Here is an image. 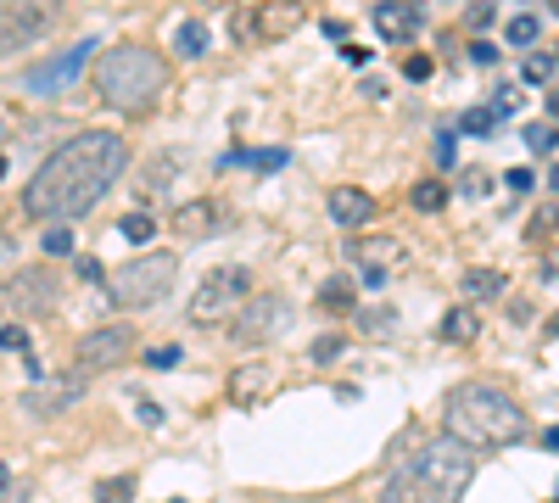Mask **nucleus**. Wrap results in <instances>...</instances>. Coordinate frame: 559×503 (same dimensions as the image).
<instances>
[{
  "label": "nucleus",
  "mask_w": 559,
  "mask_h": 503,
  "mask_svg": "<svg viewBox=\"0 0 559 503\" xmlns=\"http://www.w3.org/2000/svg\"><path fill=\"white\" fill-rule=\"evenodd\" d=\"M274 386V375H269V363H241V370L236 375H229V403H258L263 392Z\"/></svg>",
  "instance_id": "f3484780"
},
{
  "label": "nucleus",
  "mask_w": 559,
  "mask_h": 503,
  "mask_svg": "<svg viewBox=\"0 0 559 503\" xmlns=\"http://www.w3.org/2000/svg\"><path fill=\"white\" fill-rule=\"evenodd\" d=\"M134 498V476H112L96 487V503H129Z\"/></svg>",
  "instance_id": "bb28decb"
},
{
  "label": "nucleus",
  "mask_w": 559,
  "mask_h": 503,
  "mask_svg": "<svg viewBox=\"0 0 559 503\" xmlns=\"http://www.w3.org/2000/svg\"><path fill=\"white\" fill-rule=\"evenodd\" d=\"M90 57H96V45H90V39H79L68 57H57V62L34 68V73L23 79V89H34V96H57V89H68V84L79 79V68H90Z\"/></svg>",
  "instance_id": "ddd939ff"
},
{
  "label": "nucleus",
  "mask_w": 559,
  "mask_h": 503,
  "mask_svg": "<svg viewBox=\"0 0 559 503\" xmlns=\"http://www.w3.org/2000/svg\"><path fill=\"white\" fill-rule=\"evenodd\" d=\"M0 352H28V336H23V325H0Z\"/></svg>",
  "instance_id": "f704fd0d"
},
{
  "label": "nucleus",
  "mask_w": 559,
  "mask_h": 503,
  "mask_svg": "<svg viewBox=\"0 0 559 503\" xmlns=\"http://www.w3.org/2000/svg\"><path fill=\"white\" fill-rule=\"evenodd\" d=\"M51 7L57 0H12L7 17H0V51H17V45L39 39L51 28Z\"/></svg>",
  "instance_id": "f8f14e48"
},
{
  "label": "nucleus",
  "mask_w": 559,
  "mask_h": 503,
  "mask_svg": "<svg viewBox=\"0 0 559 503\" xmlns=\"http://www.w3.org/2000/svg\"><path fill=\"white\" fill-rule=\"evenodd\" d=\"M347 252H353V263H358V268H386L392 258H403V247H397V241H386V236H376V241H353Z\"/></svg>",
  "instance_id": "6ab92c4d"
},
{
  "label": "nucleus",
  "mask_w": 559,
  "mask_h": 503,
  "mask_svg": "<svg viewBox=\"0 0 559 503\" xmlns=\"http://www.w3.org/2000/svg\"><path fill=\"white\" fill-rule=\"evenodd\" d=\"M292 157L286 152H229V157H218V168H258V173H274V168H286Z\"/></svg>",
  "instance_id": "412c9836"
},
{
  "label": "nucleus",
  "mask_w": 559,
  "mask_h": 503,
  "mask_svg": "<svg viewBox=\"0 0 559 503\" xmlns=\"http://www.w3.org/2000/svg\"><path fill=\"white\" fill-rule=\"evenodd\" d=\"M476 476V447L459 436H431L403 470L386 476L381 503H453Z\"/></svg>",
  "instance_id": "7ed1b4c3"
},
{
  "label": "nucleus",
  "mask_w": 559,
  "mask_h": 503,
  "mask_svg": "<svg viewBox=\"0 0 559 503\" xmlns=\"http://www.w3.org/2000/svg\"><path fill=\"white\" fill-rule=\"evenodd\" d=\"M503 274L498 268H471V274H464V297H471V302H487V297H503Z\"/></svg>",
  "instance_id": "4be33fe9"
},
{
  "label": "nucleus",
  "mask_w": 559,
  "mask_h": 503,
  "mask_svg": "<svg viewBox=\"0 0 559 503\" xmlns=\"http://www.w3.org/2000/svg\"><path fill=\"white\" fill-rule=\"evenodd\" d=\"M554 503H559V498H554Z\"/></svg>",
  "instance_id": "8fccbe9b"
},
{
  "label": "nucleus",
  "mask_w": 559,
  "mask_h": 503,
  "mask_svg": "<svg viewBox=\"0 0 559 503\" xmlns=\"http://www.w3.org/2000/svg\"><path fill=\"white\" fill-rule=\"evenodd\" d=\"M0 179H7V157H0Z\"/></svg>",
  "instance_id": "a18cd8bd"
},
{
  "label": "nucleus",
  "mask_w": 559,
  "mask_h": 503,
  "mask_svg": "<svg viewBox=\"0 0 559 503\" xmlns=\"http://www.w3.org/2000/svg\"><path fill=\"white\" fill-rule=\"evenodd\" d=\"M376 28H381V39L408 45L419 34V7H414V0H381V7H376Z\"/></svg>",
  "instance_id": "2eb2a0df"
},
{
  "label": "nucleus",
  "mask_w": 559,
  "mask_h": 503,
  "mask_svg": "<svg viewBox=\"0 0 559 503\" xmlns=\"http://www.w3.org/2000/svg\"><path fill=\"white\" fill-rule=\"evenodd\" d=\"M90 84H96V96L112 112L140 118V112H152L163 101V89H168V57L152 51V45H140V39H118V45H107V51L96 57Z\"/></svg>",
  "instance_id": "20e7f679"
},
{
  "label": "nucleus",
  "mask_w": 559,
  "mask_h": 503,
  "mask_svg": "<svg viewBox=\"0 0 559 503\" xmlns=\"http://www.w3.org/2000/svg\"><path fill=\"white\" fill-rule=\"evenodd\" d=\"M442 431L459 436V442H471L476 453H492V447H515L532 436V420H526V408L509 397L503 386L492 381H464L448 392L442 403Z\"/></svg>",
  "instance_id": "f03ea898"
},
{
  "label": "nucleus",
  "mask_w": 559,
  "mask_h": 503,
  "mask_svg": "<svg viewBox=\"0 0 559 503\" xmlns=\"http://www.w3.org/2000/svg\"><path fill=\"white\" fill-rule=\"evenodd\" d=\"M342 57H347L353 68H369V51H364V45H342Z\"/></svg>",
  "instance_id": "a19ab883"
},
{
  "label": "nucleus",
  "mask_w": 559,
  "mask_h": 503,
  "mask_svg": "<svg viewBox=\"0 0 559 503\" xmlns=\"http://www.w3.org/2000/svg\"><path fill=\"white\" fill-rule=\"evenodd\" d=\"M481 336V313L464 302V308H448V319H442V342H453V347H471Z\"/></svg>",
  "instance_id": "a211bd4d"
},
{
  "label": "nucleus",
  "mask_w": 559,
  "mask_h": 503,
  "mask_svg": "<svg viewBox=\"0 0 559 503\" xmlns=\"http://www.w3.org/2000/svg\"><path fill=\"white\" fill-rule=\"evenodd\" d=\"M408 207L414 213H442L448 207V185H442V179H414V185H408Z\"/></svg>",
  "instance_id": "aec40b11"
},
{
  "label": "nucleus",
  "mask_w": 559,
  "mask_h": 503,
  "mask_svg": "<svg viewBox=\"0 0 559 503\" xmlns=\"http://www.w3.org/2000/svg\"><path fill=\"white\" fill-rule=\"evenodd\" d=\"M503 185L515 191V196H526V191H532V168H509V179H503Z\"/></svg>",
  "instance_id": "4c0bfd02"
},
{
  "label": "nucleus",
  "mask_w": 559,
  "mask_h": 503,
  "mask_svg": "<svg viewBox=\"0 0 559 503\" xmlns=\"http://www.w3.org/2000/svg\"><path fill=\"white\" fill-rule=\"evenodd\" d=\"M129 168V141L112 129H84L73 141H62L45 157L28 185H23V213L39 224H73L96 207Z\"/></svg>",
  "instance_id": "f257e3e1"
},
{
  "label": "nucleus",
  "mask_w": 559,
  "mask_h": 503,
  "mask_svg": "<svg viewBox=\"0 0 559 503\" xmlns=\"http://www.w3.org/2000/svg\"><path fill=\"white\" fill-rule=\"evenodd\" d=\"M554 17H559V0H554Z\"/></svg>",
  "instance_id": "de8ad7c7"
},
{
  "label": "nucleus",
  "mask_w": 559,
  "mask_h": 503,
  "mask_svg": "<svg viewBox=\"0 0 559 503\" xmlns=\"http://www.w3.org/2000/svg\"><path fill=\"white\" fill-rule=\"evenodd\" d=\"M331 218L342 224V230H364V224L376 218V196L358 191V185H336L331 191Z\"/></svg>",
  "instance_id": "dca6fc26"
},
{
  "label": "nucleus",
  "mask_w": 559,
  "mask_h": 503,
  "mask_svg": "<svg viewBox=\"0 0 559 503\" xmlns=\"http://www.w3.org/2000/svg\"><path fill=\"white\" fill-rule=\"evenodd\" d=\"M526 146H532V152H554V146H559V123H532V129H526Z\"/></svg>",
  "instance_id": "c756f323"
},
{
  "label": "nucleus",
  "mask_w": 559,
  "mask_h": 503,
  "mask_svg": "<svg viewBox=\"0 0 559 503\" xmlns=\"http://www.w3.org/2000/svg\"><path fill=\"white\" fill-rule=\"evenodd\" d=\"M134 347H140L134 325H96V331H84V336H79L73 363H79L84 375H107V370H118V363L134 358Z\"/></svg>",
  "instance_id": "6e6552de"
},
{
  "label": "nucleus",
  "mask_w": 559,
  "mask_h": 503,
  "mask_svg": "<svg viewBox=\"0 0 559 503\" xmlns=\"http://www.w3.org/2000/svg\"><path fill=\"white\" fill-rule=\"evenodd\" d=\"M202 7H236V0H202Z\"/></svg>",
  "instance_id": "c03bdc74"
},
{
  "label": "nucleus",
  "mask_w": 559,
  "mask_h": 503,
  "mask_svg": "<svg viewBox=\"0 0 559 503\" xmlns=\"http://www.w3.org/2000/svg\"><path fill=\"white\" fill-rule=\"evenodd\" d=\"M229 224H236V213H229V202H213V196H197V202H185L174 213L179 241H213V236L229 230Z\"/></svg>",
  "instance_id": "9b49d317"
},
{
  "label": "nucleus",
  "mask_w": 559,
  "mask_h": 503,
  "mask_svg": "<svg viewBox=\"0 0 559 503\" xmlns=\"http://www.w3.org/2000/svg\"><path fill=\"white\" fill-rule=\"evenodd\" d=\"M57 297H62V274L45 268V263H28V268H17V274H7V280H0V313H12V319L51 313Z\"/></svg>",
  "instance_id": "0eeeda50"
},
{
  "label": "nucleus",
  "mask_w": 559,
  "mask_h": 503,
  "mask_svg": "<svg viewBox=\"0 0 559 503\" xmlns=\"http://www.w3.org/2000/svg\"><path fill=\"white\" fill-rule=\"evenodd\" d=\"M543 447H548V453H559V426H548V431H543Z\"/></svg>",
  "instance_id": "79ce46f5"
},
{
  "label": "nucleus",
  "mask_w": 559,
  "mask_h": 503,
  "mask_svg": "<svg viewBox=\"0 0 559 503\" xmlns=\"http://www.w3.org/2000/svg\"><path fill=\"white\" fill-rule=\"evenodd\" d=\"M548 118L559 123V89H554V96H548Z\"/></svg>",
  "instance_id": "37998d69"
},
{
  "label": "nucleus",
  "mask_w": 559,
  "mask_h": 503,
  "mask_svg": "<svg viewBox=\"0 0 559 503\" xmlns=\"http://www.w3.org/2000/svg\"><path fill=\"white\" fill-rule=\"evenodd\" d=\"M28 498V481H12V470L0 465V503H23Z\"/></svg>",
  "instance_id": "72a5a7b5"
},
{
  "label": "nucleus",
  "mask_w": 559,
  "mask_h": 503,
  "mask_svg": "<svg viewBox=\"0 0 559 503\" xmlns=\"http://www.w3.org/2000/svg\"><path fill=\"white\" fill-rule=\"evenodd\" d=\"M302 23H308L302 0H263V7L252 12V23H247V34H252V39H286V34H297Z\"/></svg>",
  "instance_id": "4468645a"
},
{
  "label": "nucleus",
  "mask_w": 559,
  "mask_h": 503,
  "mask_svg": "<svg viewBox=\"0 0 559 503\" xmlns=\"http://www.w3.org/2000/svg\"><path fill=\"white\" fill-rule=\"evenodd\" d=\"M347 352V336H319L313 342V363H336Z\"/></svg>",
  "instance_id": "473e14b6"
},
{
  "label": "nucleus",
  "mask_w": 559,
  "mask_h": 503,
  "mask_svg": "<svg viewBox=\"0 0 559 503\" xmlns=\"http://www.w3.org/2000/svg\"><path fill=\"white\" fill-rule=\"evenodd\" d=\"M146 363H152V370H174V363H179V347H152Z\"/></svg>",
  "instance_id": "e433bc0d"
},
{
  "label": "nucleus",
  "mask_w": 559,
  "mask_h": 503,
  "mask_svg": "<svg viewBox=\"0 0 559 503\" xmlns=\"http://www.w3.org/2000/svg\"><path fill=\"white\" fill-rule=\"evenodd\" d=\"M168 503H179V498H168Z\"/></svg>",
  "instance_id": "09e8293b"
},
{
  "label": "nucleus",
  "mask_w": 559,
  "mask_h": 503,
  "mask_svg": "<svg viewBox=\"0 0 559 503\" xmlns=\"http://www.w3.org/2000/svg\"><path fill=\"white\" fill-rule=\"evenodd\" d=\"M503 39H509V45H521V51H532V45H537V17H532V12H521V17H509Z\"/></svg>",
  "instance_id": "a878e982"
},
{
  "label": "nucleus",
  "mask_w": 559,
  "mask_h": 503,
  "mask_svg": "<svg viewBox=\"0 0 559 503\" xmlns=\"http://www.w3.org/2000/svg\"><path fill=\"white\" fill-rule=\"evenodd\" d=\"M84 386H90V375L79 370V363H73L68 375H51V381H34V386L23 392V415H34V420H57L62 408H73V403L84 397Z\"/></svg>",
  "instance_id": "9d476101"
},
{
  "label": "nucleus",
  "mask_w": 559,
  "mask_h": 503,
  "mask_svg": "<svg viewBox=\"0 0 559 503\" xmlns=\"http://www.w3.org/2000/svg\"><path fill=\"white\" fill-rule=\"evenodd\" d=\"M459 129H464V134H492L498 118H492V107H471V112L459 118Z\"/></svg>",
  "instance_id": "cd10ccee"
},
{
  "label": "nucleus",
  "mask_w": 559,
  "mask_h": 503,
  "mask_svg": "<svg viewBox=\"0 0 559 503\" xmlns=\"http://www.w3.org/2000/svg\"><path fill=\"white\" fill-rule=\"evenodd\" d=\"M118 230H123V241H134V247H146V241L157 236V218H152V213H129V218L118 224Z\"/></svg>",
  "instance_id": "393cba45"
},
{
  "label": "nucleus",
  "mask_w": 559,
  "mask_h": 503,
  "mask_svg": "<svg viewBox=\"0 0 559 503\" xmlns=\"http://www.w3.org/2000/svg\"><path fill=\"white\" fill-rule=\"evenodd\" d=\"M247 297H252V268L229 263V268H213L197 286V297L185 302V313H191V325L213 331V325H224V319H236L247 308Z\"/></svg>",
  "instance_id": "423d86ee"
},
{
  "label": "nucleus",
  "mask_w": 559,
  "mask_h": 503,
  "mask_svg": "<svg viewBox=\"0 0 559 503\" xmlns=\"http://www.w3.org/2000/svg\"><path fill=\"white\" fill-rule=\"evenodd\" d=\"M392 325V313L386 308H376V313H364V331H386Z\"/></svg>",
  "instance_id": "ea45409f"
},
{
  "label": "nucleus",
  "mask_w": 559,
  "mask_h": 503,
  "mask_svg": "<svg viewBox=\"0 0 559 503\" xmlns=\"http://www.w3.org/2000/svg\"><path fill=\"white\" fill-rule=\"evenodd\" d=\"M521 79H526V84H548V79H554V57L532 51V57H526V68H521Z\"/></svg>",
  "instance_id": "7c9ffc66"
},
{
  "label": "nucleus",
  "mask_w": 559,
  "mask_h": 503,
  "mask_svg": "<svg viewBox=\"0 0 559 503\" xmlns=\"http://www.w3.org/2000/svg\"><path fill=\"white\" fill-rule=\"evenodd\" d=\"M554 191H559V168H554Z\"/></svg>",
  "instance_id": "49530a36"
},
{
  "label": "nucleus",
  "mask_w": 559,
  "mask_h": 503,
  "mask_svg": "<svg viewBox=\"0 0 559 503\" xmlns=\"http://www.w3.org/2000/svg\"><path fill=\"white\" fill-rule=\"evenodd\" d=\"M431 73H437V62H431V57H419V51H414V57H403V79H408V84H426Z\"/></svg>",
  "instance_id": "2f4dec72"
},
{
  "label": "nucleus",
  "mask_w": 559,
  "mask_h": 503,
  "mask_svg": "<svg viewBox=\"0 0 559 503\" xmlns=\"http://www.w3.org/2000/svg\"><path fill=\"white\" fill-rule=\"evenodd\" d=\"M471 62H476V68H492V62H498V45H492V39H471Z\"/></svg>",
  "instance_id": "c9c22d12"
},
{
  "label": "nucleus",
  "mask_w": 559,
  "mask_h": 503,
  "mask_svg": "<svg viewBox=\"0 0 559 503\" xmlns=\"http://www.w3.org/2000/svg\"><path fill=\"white\" fill-rule=\"evenodd\" d=\"M179 280V252H134L123 268H112L107 280V302L112 308H157Z\"/></svg>",
  "instance_id": "39448f33"
},
{
  "label": "nucleus",
  "mask_w": 559,
  "mask_h": 503,
  "mask_svg": "<svg viewBox=\"0 0 559 503\" xmlns=\"http://www.w3.org/2000/svg\"><path fill=\"white\" fill-rule=\"evenodd\" d=\"M174 51H179V57H202V51H207V28H202L197 17H179V28H174Z\"/></svg>",
  "instance_id": "5701e85b"
},
{
  "label": "nucleus",
  "mask_w": 559,
  "mask_h": 503,
  "mask_svg": "<svg viewBox=\"0 0 559 503\" xmlns=\"http://www.w3.org/2000/svg\"><path fill=\"white\" fill-rule=\"evenodd\" d=\"M286 325H292V302H286V297H274V291H252L247 308L229 319V331H236L241 347H258V342L280 336Z\"/></svg>",
  "instance_id": "1a4fd4ad"
},
{
  "label": "nucleus",
  "mask_w": 559,
  "mask_h": 503,
  "mask_svg": "<svg viewBox=\"0 0 559 503\" xmlns=\"http://www.w3.org/2000/svg\"><path fill=\"white\" fill-rule=\"evenodd\" d=\"M324 308H331V313H347L353 308V280H331V286H324V297H319Z\"/></svg>",
  "instance_id": "c85d7f7f"
},
{
  "label": "nucleus",
  "mask_w": 559,
  "mask_h": 503,
  "mask_svg": "<svg viewBox=\"0 0 559 503\" xmlns=\"http://www.w3.org/2000/svg\"><path fill=\"white\" fill-rule=\"evenodd\" d=\"M39 252H45V258H68V252H73V230H68V224H45Z\"/></svg>",
  "instance_id": "b1692460"
},
{
  "label": "nucleus",
  "mask_w": 559,
  "mask_h": 503,
  "mask_svg": "<svg viewBox=\"0 0 559 503\" xmlns=\"http://www.w3.org/2000/svg\"><path fill=\"white\" fill-rule=\"evenodd\" d=\"M459 191H464V196H481V191H487V173H481V168H471V173H464V185H459Z\"/></svg>",
  "instance_id": "58836bf2"
}]
</instances>
